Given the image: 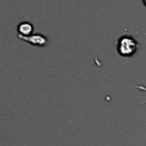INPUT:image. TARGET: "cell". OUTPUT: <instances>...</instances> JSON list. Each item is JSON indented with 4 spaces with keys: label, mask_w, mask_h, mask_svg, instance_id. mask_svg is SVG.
Returning a JSON list of instances; mask_svg holds the SVG:
<instances>
[{
    "label": "cell",
    "mask_w": 146,
    "mask_h": 146,
    "mask_svg": "<svg viewBox=\"0 0 146 146\" xmlns=\"http://www.w3.org/2000/svg\"><path fill=\"white\" fill-rule=\"evenodd\" d=\"M139 47V42L130 35H122L116 42V50L121 57H132Z\"/></svg>",
    "instance_id": "1"
},
{
    "label": "cell",
    "mask_w": 146,
    "mask_h": 146,
    "mask_svg": "<svg viewBox=\"0 0 146 146\" xmlns=\"http://www.w3.org/2000/svg\"><path fill=\"white\" fill-rule=\"evenodd\" d=\"M17 36H18V39H21L25 42H29L33 46H36V47H46L48 43V39L42 34H31L27 36L17 34Z\"/></svg>",
    "instance_id": "2"
},
{
    "label": "cell",
    "mask_w": 146,
    "mask_h": 146,
    "mask_svg": "<svg viewBox=\"0 0 146 146\" xmlns=\"http://www.w3.org/2000/svg\"><path fill=\"white\" fill-rule=\"evenodd\" d=\"M17 31L19 35H24V36L31 35L33 32V25L30 22H21L17 26Z\"/></svg>",
    "instance_id": "3"
},
{
    "label": "cell",
    "mask_w": 146,
    "mask_h": 146,
    "mask_svg": "<svg viewBox=\"0 0 146 146\" xmlns=\"http://www.w3.org/2000/svg\"><path fill=\"white\" fill-rule=\"evenodd\" d=\"M135 88H136V89H139V90H143V91L146 92V87H144V86H141V84H137ZM145 103H146V100H144L141 104H145Z\"/></svg>",
    "instance_id": "4"
},
{
    "label": "cell",
    "mask_w": 146,
    "mask_h": 146,
    "mask_svg": "<svg viewBox=\"0 0 146 146\" xmlns=\"http://www.w3.org/2000/svg\"><path fill=\"white\" fill-rule=\"evenodd\" d=\"M143 2H144V5L146 6V0H143Z\"/></svg>",
    "instance_id": "5"
}]
</instances>
